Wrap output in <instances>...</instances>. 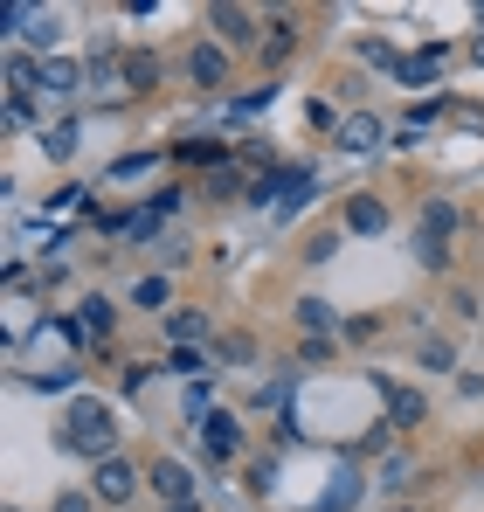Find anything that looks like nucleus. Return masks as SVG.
Instances as JSON below:
<instances>
[{"mask_svg": "<svg viewBox=\"0 0 484 512\" xmlns=\"http://www.w3.org/2000/svg\"><path fill=\"white\" fill-rule=\"evenodd\" d=\"M49 512H97V499H90V485H83V492H56Z\"/></svg>", "mask_w": 484, "mask_h": 512, "instance_id": "nucleus-28", "label": "nucleus"}, {"mask_svg": "<svg viewBox=\"0 0 484 512\" xmlns=\"http://www.w3.org/2000/svg\"><path fill=\"white\" fill-rule=\"evenodd\" d=\"M166 512H201V506H194V499H187V506H166Z\"/></svg>", "mask_w": 484, "mask_h": 512, "instance_id": "nucleus-32", "label": "nucleus"}, {"mask_svg": "<svg viewBox=\"0 0 484 512\" xmlns=\"http://www.w3.org/2000/svg\"><path fill=\"white\" fill-rule=\"evenodd\" d=\"M215 353H222V360H256V340H249V333H215Z\"/></svg>", "mask_w": 484, "mask_h": 512, "instance_id": "nucleus-24", "label": "nucleus"}, {"mask_svg": "<svg viewBox=\"0 0 484 512\" xmlns=\"http://www.w3.org/2000/svg\"><path fill=\"white\" fill-rule=\"evenodd\" d=\"M56 443L63 450H77L90 464H104V457H118V416H111V402H70L63 409V429H56Z\"/></svg>", "mask_w": 484, "mask_h": 512, "instance_id": "nucleus-1", "label": "nucleus"}, {"mask_svg": "<svg viewBox=\"0 0 484 512\" xmlns=\"http://www.w3.org/2000/svg\"><path fill=\"white\" fill-rule=\"evenodd\" d=\"M381 402H388V423H395V429H415L422 416H429L422 388H402V381H381Z\"/></svg>", "mask_w": 484, "mask_h": 512, "instance_id": "nucleus-8", "label": "nucleus"}, {"mask_svg": "<svg viewBox=\"0 0 484 512\" xmlns=\"http://www.w3.org/2000/svg\"><path fill=\"white\" fill-rule=\"evenodd\" d=\"M229 77H236V56H229L215 35H201V42L187 49V84L194 90H229Z\"/></svg>", "mask_w": 484, "mask_h": 512, "instance_id": "nucleus-3", "label": "nucleus"}, {"mask_svg": "<svg viewBox=\"0 0 484 512\" xmlns=\"http://www.w3.org/2000/svg\"><path fill=\"white\" fill-rule=\"evenodd\" d=\"M339 146H346V153H374V146H381V118H346V125H339Z\"/></svg>", "mask_w": 484, "mask_h": 512, "instance_id": "nucleus-17", "label": "nucleus"}, {"mask_svg": "<svg viewBox=\"0 0 484 512\" xmlns=\"http://www.w3.org/2000/svg\"><path fill=\"white\" fill-rule=\"evenodd\" d=\"M450 229H457V201L450 194H429L422 201V236L429 243H450Z\"/></svg>", "mask_w": 484, "mask_h": 512, "instance_id": "nucleus-12", "label": "nucleus"}, {"mask_svg": "<svg viewBox=\"0 0 484 512\" xmlns=\"http://www.w3.org/2000/svg\"><path fill=\"white\" fill-rule=\"evenodd\" d=\"M42 153H49V160H70V153H77V125H70V118H63V125H42Z\"/></svg>", "mask_w": 484, "mask_h": 512, "instance_id": "nucleus-20", "label": "nucleus"}, {"mask_svg": "<svg viewBox=\"0 0 484 512\" xmlns=\"http://www.w3.org/2000/svg\"><path fill=\"white\" fill-rule=\"evenodd\" d=\"M339 229H346V236H381V229H388V201H381V194H353Z\"/></svg>", "mask_w": 484, "mask_h": 512, "instance_id": "nucleus-7", "label": "nucleus"}, {"mask_svg": "<svg viewBox=\"0 0 484 512\" xmlns=\"http://www.w3.org/2000/svg\"><path fill=\"white\" fill-rule=\"evenodd\" d=\"M208 28H215V42H222L229 56H236V49H263V35H256L263 21H256L249 7H236V0H222V7H208Z\"/></svg>", "mask_w": 484, "mask_h": 512, "instance_id": "nucleus-4", "label": "nucleus"}, {"mask_svg": "<svg viewBox=\"0 0 484 512\" xmlns=\"http://www.w3.org/2000/svg\"><path fill=\"white\" fill-rule=\"evenodd\" d=\"M28 90H42V63L21 42H7V97H28Z\"/></svg>", "mask_w": 484, "mask_h": 512, "instance_id": "nucleus-11", "label": "nucleus"}, {"mask_svg": "<svg viewBox=\"0 0 484 512\" xmlns=\"http://www.w3.org/2000/svg\"><path fill=\"white\" fill-rule=\"evenodd\" d=\"M415 360L436 367V374H450V367H457V346H450V340H422V346H415Z\"/></svg>", "mask_w": 484, "mask_h": 512, "instance_id": "nucleus-22", "label": "nucleus"}, {"mask_svg": "<svg viewBox=\"0 0 484 512\" xmlns=\"http://www.w3.org/2000/svg\"><path fill=\"white\" fill-rule=\"evenodd\" d=\"M180 160H215V167H229V146H208V139H180Z\"/></svg>", "mask_w": 484, "mask_h": 512, "instance_id": "nucleus-26", "label": "nucleus"}, {"mask_svg": "<svg viewBox=\"0 0 484 512\" xmlns=\"http://www.w3.org/2000/svg\"><path fill=\"white\" fill-rule=\"evenodd\" d=\"M312 125H319V132H339V111H332L325 97H312Z\"/></svg>", "mask_w": 484, "mask_h": 512, "instance_id": "nucleus-31", "label": "nucleus"}, {"mask_svg": "<svg viewBox=\"0 0 484 512\" xmlns=\"http://www.w3.org/2000/svg\"><path fill=\"white\" fill-rule=\"evenodd\" d=\"M291 319H298V333H305V340H339V333H346L339 305H325V298H298V312H291Z\"/></svg>", "mask_w": 484, "mask_h": 512, "instance_id": "nucleus-6", "label": "nucleus"}, {"mask_svg": "<svg viewBox=\"0 0 484 512\" xmlns=\"http://www.w3.org/2000/svg\"><path fill=\"white\" fill-rule=\"evenodd\" d=\"M70 90H77V63L42 56V97H70Z\"/></svg>", "mask_w": 484, "mask_h": 512, "instance_id": "nucleus-18", "label": "nucleus"}, {"mask_svg": "<svg viewBox=\"0 0 484 512\" xmlns=\"http://www.w3.org/2000/svg\"><path fill=\"white\" fill-rule=\"evenodd\" d=\"M208 194H215V201H236V194H242V167H222V173H208Z\"/></svg>", "mask_w": 484, "mask_h": 512, "instance_id": "nucleus-25", "label": "nucleus"}, {"mask_svg": "<svg viewBox=\"0 0 484 512\" xmlns=\"http://www.w3.org/2000/svg\"><path fill=\"white\" fill-rule=\"evenodd\" d=\"M139 485H146V478H139V464H132L125 450L104 457V464H90V499H97V506H132Z\"/></svg>", "mask_w": 484, "mask_h": 512, "instance_id": "nucleus-2", "label": "nucleus"}, {"mask_svg": "<svg viewBox=\"0 0 484 512\" xmlns=\"http://www.w3.org/2000/svg\"><path fill=\"white\" fill-rule=\"evenodd\" d=\"M381 485H408V457H381Z\"/></svg>", "mask_w": 484, "mask_h": 512, "instance_id": "nucleus-30", "label": "nucleus"}, {"mask_svg": "<svg viewBox=\"0 0 484 512\" xmlns=\"http://www.w3.org/2000/svg\"><path fill=\"white\" fill-rule=\"evenodd\" d=\"M339 236H346V229H332V222H325V229H319V236H312V243H305L298 256H305V263H332V250H339Z\"/></svg>", "mask_w": 484, "mask_h": 512, "instance_id": "nucleus-23", "label": "nucleus"}, {"mask_svg": "<svg viewBox=\"0 0 484 512\" xmlns=\"http://www.w3.org/2000/svg\"><path fill=\"white\" fill-rule=\"evenodd\" d=\"M77 326H83V340H111V326H118V305H104V298H83V305H77Z\"/></svg>", "mask_w": 484, "mask_h": 512, "instance_id": "nucleus-14", "label": "nucleus"}, {"mask_svg": "<svg viewBox=\"0 0 484 512\" xmlns=\"http://www.w3.org/2000/svg\"><path fill=\"white\" fill-rule=\"evenodd\" d=\"M208 360H215V353H201V346H166V360H160V367H173V374H201Z\"/></svg>", "mask_w": 484, "mask_h": 512, "instance_id": "nucleus-21", "label": "nucleus"}, {"mask_svg": "<svg viewBox=\"0 0 484 512\" xmlns=\"http://www.w3.org/2000/svg\"><path fill=\"white\" fill-rule=\"evenodd\" d=\"M118 77H125V90H153V84H160V77H166V63H160V56H153V49H132Z\"/></svg>", "mask_w": 484, "mask_h": 512, "instance_id": "nucleus-13", "label": "nucleus"}, {"mask_svg": "<svg viewBox=\"0 0 484 512\" xmlns=\"http://www.w3.org/2000/svg\"><path fill=\"white\" fill-rule=\"evenodd\" d=\"M201 450H208L215 464H229V457L242 450V423H236V416H222V409H215V423H201Z\"/></svg>", "mask_w": 484, "mask_h": 512, "instance_id": "nucleus-9", "label": "nucleus"}, {"mask_svg": "<svg viewBox=\"0 0 484 512\" xmlns=\"http://www.w3.org/2000/svg\"><path fill=\"white\" fill-rule=\"evenodd\" d=\"M450 305H457V319H478V312H484V298L471 291V284H457V291H450Z\"/></svg>", "mask_w": 484, "mask_h": 512, "instance_id": "nucleus-27", "label": "nucleus"}, {"mask_svg": "<svg viewBox=\"0 0 484 512\" xmlns=\"http://www.w3.org/2000/svg\"><path fill=\"white\" fill-rule=\"evenodd\" d=\"M332 353H339V340H305V346H298L305 367H319V360H332Z\"/></svg>", "mask_w": 484, "mask_h": 512, "instance_id": "nucleus-29", "label": "nucleus"}, {"mask_svg": "<svg viewBox=\"0 0 484 512\" xmlns=\"http://www.w3.org/2000/svg\"><path fill=\"white\" fill-rule=\"evenodd\" d=\"M146 492H153L160 506H187V499H194V478H187V464L160 457V464H146Z\"/></svg>", "mask_w": 484, "mask_h": 512, "instance_id": "nucleus-5", "label": "nucleus"}, {"mask_svg": "<svg viewBox=\"0 0 484 512\" xmlns=\"http://www.w3.org/2000/svg\"><path fill=\"white\" fill-rule=\"evenodd\" d=\"M208 333H215L208 312H166V340L173 346H194V340H208Z\"/></svg>", "mask_w": 484, "mask_h": 512, "instance_id": "nucleus-15", "label": "nucleus"}, {"mask_svg": "<svg viewBox=\"0 0 484 512\" xmlns=\"http://www.w3.org/2000/svg\"><path fill=\"white\" fill-rule=\"evenodd\" d=\"M443 63H450V49H443V42H436V49H415V56H408L402 63V84H429V77H436V70H443Z\"/></svg>", "mask_w": 484, "mask_h": 512, "instance_id": "nucleus-16", "label": "nucleus"}, {"mask_svg": "<svg viewBox=\"0 0 484 512\" xmlns=\"http://www.w3.org/2000/svg\"><path fill=\"white\" fill-rule=\"evenodd\" d=\"M291 49H298V21L277 7V21H270V35H263V49H256V56H263V70H277V63H291Z\"/></svg>", "mask_w": 484, "mask_h": 512, "instance_id": "nucleus-10", "label": "nucleus"}, {"mask_svg": "<svg viewBox=\"0 0 484 512\" xmlns=\"http://www.w3.org/2000/svg\"><path fill=\"white\" fill-rule=\"evenodd\" d=\"M132 305H139V312H166V305H173V284H166V277H139V284H132Z\"/></svg>", "mask_w": 484, "mask_h": 512, "instance_id": "nucleus-19", "label": "nucleus"}]
</instances>
